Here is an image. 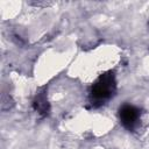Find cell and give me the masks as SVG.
Listing matches in <instances>:
<instances>
[{
  "instance_id": "1",
  "label": "cell",
  "mask_w": 149,
  "mask_h": 149,
  "mask_svg": "<svg viewBox=\"0 0 149 149\" xmlns=\"http://www.w3.org/2000/svg\"><path fill=\"white\" fill-rule=\"evenodd\" d=\"M116 92V78L114 72L101 73L90 88V104L92 107H99L106 104Z\"/></svg>"
},
{
  "instance_id": "2",
  "label": "cell",
  "mask_w": 149,
  "mask_h": 149,
  "mask_svg": "<svg viewBox=\"0 0 149 149\" xmlns=\"http://www.w3.org/2000/svg\"><path fill=\"white\" fill-rule=\"evenodd\" d=\"M119 118L125 128L128 130H134L140 123L141 111L133 105L125 104L119 109Z\"/></svg>"
},
{
  "instance_id": "3",
  "label": "cell",
  "mask_w": 149,
  "mask_h": 149,
  "mask_svg": "<svg viewBox=\"0 0 149 149\" xmlns=\"http://www.w3.org/2000/svg\"><path fill=\"white\" fill-rule=\"evenodd\" d=\"M33 108L42 118L43 116H47L49 114V112H50V105H49V101H48L45 87L41 88L35 94L34 100H33Z\"/></svg>"
}]
</instances>
